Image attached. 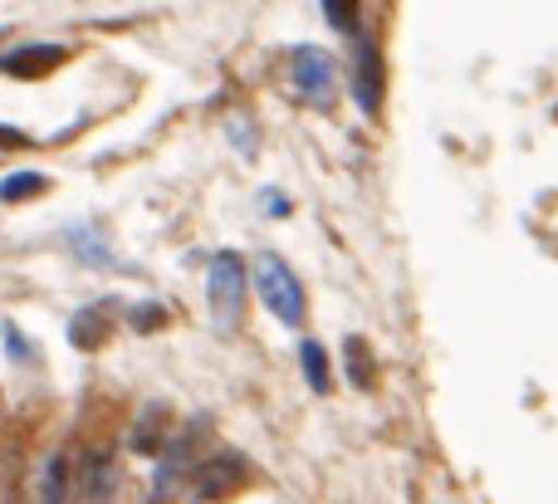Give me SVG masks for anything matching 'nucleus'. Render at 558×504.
<instances>
[{
	"instance_id": "obj_1",
	"label": "nucleus",
	"mask_w": 558,
	"mask_h": 504,
	"mask_svg": "<svg viewBox=\"0 0 558 504\" xmlns=\"http://www.w3.org/2000/svg\"><path fill=\"white\" fill-rule=\"evenodd\" d=\"M255 294H260L265 309H270L275 319L284 323V329H304V314H308L304 284H299L294 265H289L284 255L265 250L260 260H255Z\"/></svg>"
},
{
	"instance_id": "obj_2",
	"label": "nucleus",
	"mask_w": 558,
	"mask_h": 504,
	"mask_svg": "<svg viewBox=\"0 0 558 504\" xmlns=\"http://www.w3.org/2000/svg\"><path fill=\"white\" fill-rule=\"evenodd\" d=\"M245 260L235 250H221L211 255V265H206V299H211V319L221 323V329H235V323L245 319Z\"/></svg>"
},
{
	"instance_id": "obj_3",
	"label": "nucleus",
	"mask_w": 558,
	"mask_h": 504,
	"mask_svg": "<svg viewBox=\"0 0 558 504\" xmlns=\"http://www.w3.org/2000/svg\"><path fill=\"white\" fill-rule=\"evenodd\" d=\"M383 54L367 35H353V103L363 108L367 118L383 113Z\"/></svg>"
},
{
	"instance_id": "obj_4",
	"label": "nucleus",
	"mask_w": 558,
	"mask_h": 504,
	"mask_svg": "<svg viewBox=\"0 0 558 504\" xmlns=\"http://www.w3.org/2000/svg\"><path fill=\"white\" fill-rule=\"evenodd\" d=\"M206 421H196L186 437H172V446H167V456H162V466H157V480H153V500L147 504H167L182 490V476H196V466H192V456H196V431H202Z\"/></svg>"
},
{
	"instance_id": "obj_5",
	"label": "nucleus",
	"mask_w": 558,
	"mask_h": 504,
	"mask_svg": "<svg viewBox=\"0 0 558 504\" xmlns=\"http://www.w3.org/2000/svg\"><path fill=\"white\" fill-rule=\"evenodd\" d=\"M245 476V460L241 456H211L196 466V476L186 480V490H192V504H211L221 495H231L235 485H241Z\"/></svg>"
},
{
	"instance_id": "obj_6",
	"label": "nucleus",
	"mask_w": 558,
	"mask_h": 504,
	"mask_svg": "<svg viewBox=\"0 0 558 504\" xmlns=\"http://www.w3.org/2000/svg\"><path fill=\"white\" fill-rule=\"evenodd\" d=\"M333 59L318 45H299L294 49V88L308 98V103H328L333 98Z\"/></svg>"
},
{
	"instance_id": "obj_7",
	"label": "nucleus",
	"mask_w": 558,
	"mask_h": 504,
	"mask_svg": "<svg viewBox=\"0 0 558 504\" xmlns=\"http://www.w3.org/2000/svg\"><path fill=\"white\" fill-rule=\"evenodd\" d=\"M54 64H64V45H20L0 59V69H5L10 78H39Z\"/></svg>"
},
{
	"instance_id": "obj_8",
	"label": "nucleus",
	"mask_w": 558,
	"mask_h": 504,
	"mask_svg": "<svg viewBox=\"0 0 558 504\" xmlns=\"http://www.w3.org/2000/svg\"><path fill=\"white\" fill-rule=\"evenodd\" d=\"M118 490V466L108 451H88L84 460V504H108Z\"/></svg>"
},
{
	"instance_id": "obj_9",
	"label": "nucleus",
	"mask_w": 558,
	"mask_h": 504,
	"mask_svg": "<svg viewBox=\"0 0 558 504\" xmlns=\"http://www.w3.org/2000/svg\"><path fill=\"white\" fill-rule=\"evenodd\" d=\"M299 368H304V382L314 397H328V388H333V378H328V353L324 343H299Z\"/></svg>"
},
{
	"instance_id": "obj_10",
	"label": "nucleus",
	"mask_w": 558,
	"mask_h": 504,
	"mask_svg": "<svg viewBox=\"0 0 558 504\" xmlns=\"http://www.w3.org/2000/svg\"><path fill=\"white\" fill-rule=\"evenodd\" d=\"M162 421H167V407H162V402H153V411H147V417L133 427V441H128V446H133L137 456H162V451H167Z\"/></svg>"
},
{
	"instance_id": "obj_11",
	"label": "nucleus",
	"mask_w": 558,
	"mask_h": 504,
	"mask_svg": "<svg viewBox=\"0 0 558 504\" xmlns=\"http://www.w3.org/2000/svg\"><path fill=\"white\" fill-rule=\"evenodd\" d=\"M64 241H69V250H74L84 265H113V255H108L104 235H98L94 225H69Z\"/></svg>"
},
{
	"instance_id": "obj_12",
	"label": "nucleus",
	"mask_w": 558,
	"mask_h": 504,
	"mask_svg": "<svg viewBox=\"0 0 558 504\" xmlns=\"http://www.w3.org/2000/svg\"><path fill=\"white\" fill-rule=\"evenodd\" d=\"M104 339H108L104 309H78L74 323H69V343H74V348H84V353H94Z\"/></svg>"
},
{
	"instance_id": "obj_13",
	"label": "nucleus",
	"mask_w": 558,
	"mask_h": 504,
	"mask_svg": "<svg viewBox=\"0 0 558 504\" xmlns=\"http://www.w3.org/2000/svg\"><path fill=\"white\" fill-rule=\"evenodd\" d=\"M39 504H69V460L64 451L45 460V476H39Z\"/></svg>"
},
{
	"instance_id": "obj_14",
	"label": "nucleus",
	"mask_w": 558,
	"mask_h": 504,
	"mask_svg": "<svg viewBox=\"0 0 558 504\" xmlns=\"http://www.w3.org/2000/svg\"><path fill=\"white\" fill-rule=\"evenodd\" d=\"M348 382L353 388H373V353H367L363 339H348Z\"/></svg>"
},
{
	"instance_id": "obj_15",
	"label": "nucleus",
	"mask_w": 558,
	"mask_h": 504,
	"mask_svg": "<svg viewBox=\"0 0 558 504\" xmlns=\"http://www.w3.org/2000/svg\"><path fill=\"white\" fill-rule=\"evenodd\" d=\"M45 186L49 182L39 172H15V176H5V182H0V201H25V196H39Z\"/></svg>"
},
{
	"instance_id": "obj_16",
	"label": "nucleus",
	"mask_w": 558,
	"mask_h": 504,
	"mask_svg": "<svg viewBox=\"0 0 558 504\" xmlns=\"http://www.w3.org/2000/svg\"><path fill=\"white\" fill-rule=\"evenodd\" d=\"M324 20L333 29H343V35H363L357 29V0H324Z\"/></svg>"
},
{
	"instance_id": "obj_17",
	"label": "nucleus",
	"mask_w": 558,
	"mask_h": 504,
	"mask_svg": "<svg viewBox=\"0 0 558 504\" xmlns=\"http://www.w3.org/2000/svg\"><path fill=\"white\" fill-rule=\"evenodd\" d=\"M128 319H133V329H137V333H147V329H162V319H167V314L157 309V304H137V309L128 314Z\"/></svg>"
},
{
	"instance_id": "obj_18",
	"label": "nucleus",
	"mask_w": 558,
	"mask_h": 504,
	"mask_svg": "<svg viewBox=\"0 0 558 504\" xmlns=\"http://www.w3.org/2000/svg\"><path fill=\"white\" fill-rule=\"evenodd\" d=\"M5 343H10V353H15V358H35V348H29V343L20 339V333L10 329V323H5Z\"/></svg>"
},
{
	"instance_id": "obj_19",
	"label": "nucleus",
	"mask_w": 558,
	"mask_h": 504,
	"mask_svg": "<svg viewBox=\"0 0 558 504\" xmlns=\"http://www.w3.org/2000/svg\"><path fill=\"white\" fill-rule=\"evenodd\" d=\"M0 147H29V133H20V127H5V123H0Z\"/></svg>"
},
{
	"instance_id": "obj_20",
	"label": "nucleus",
	"mask_w": 558,
	"mask_h": 504,
	"mask_svg": "<svg viewBox=\"0 0 558 504\" xmlns=\"http://www.w3.org/2000/svg\"><path fill=\"white\" fill-rule=\"evenodd\" d=\"M260 201H270V216H289V206H284V196L270 192V196H260Z\"/></svg>"
}]
</instances>
